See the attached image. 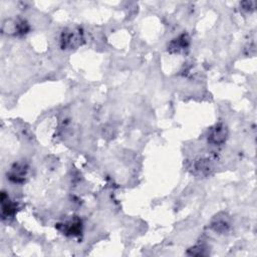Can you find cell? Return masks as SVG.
I'll return each mask as SVG.
<instances>
[{"label": "cell", "instance_id": "obj_1", "mask_svg": "<svg viewBox=\"0 0 257 257\" xmlns=\"http://www.w3.org/2000/svg\"><path fill=\"white\" fill-rule=\"evenodd\" d=\"M60 47L62 49H75L83 44L84 35L79 27L65 28L60 34Z\"/></svg>", "mask_w": 257, "mask_h": 257}, {"label": "cell", "instance_id": "obj_2", "mask_svg": "<svg viewBox=\"0 0 257 257\" xmlns=\"http://www.w3.org/2000/svg\"><path fill=\"white\" fill-rule=\"evenodd\" d=\"M56 227L59 231H61L66 236H73L74 237V236H78V235L81 234L82 222L78 217L73 216L70 219L66 220L65 222L57 224Z\"/></svg>", "mask_w": 257, "mask_h": 257}, {"label": "cell", "instance_id": "obj_3", "mask_svg": "<svg viewBox=\"0 0 257 257\" xmlns=\"http://www.w3.org/2000/svg\"><path fill=\"white\" fill-rule=\"evenodd\" d=\"M2 30L6 33H12L15 35H24L29 31V24L26 20L16 19V20H6L3 23Z\"/></svg>", "mask_w": 257, "mask_h": 257}, {"label": "cell", "instance_id": "obj_4", "mask_svg": "<svg viewBox=\"0 0 257 257\" xmlns=\"http://www.w3.org/2000/svg\"><path fill=\"white\" fill-rule=\"evenodd\" d=\"M228 138L227 126L223 123H217L212 126L208 133V142L212 145H221Z\"/></svg>", "mask_w": 257, "mask_h": 257}, {"label": "cell", "instance_id": "obj_5", "mask_svg": "<svg viewBox=\"0 0 257 257\" xmlns=\"http://www.w3.org/2000/svg\"><path fill=\"white\" fill-rule=\"evenodd\" d=\"M28 174V166L25 163H15L7 173V178L12 183L21 184L25 182Z\"/></svg>", "mask_w": 257, "mask_h": 257}, {"label": "cell", "instance_id": "obj_6", "mask_svg": "<svg viewBox=\"0 0 257 257\" xmlns=\"http://www.w3.org/2000/svg\"><path fill=\"white\" fill-rule=\"evenodd\" d=\"M190 45V37L187 33H182L178 37L174 38L168 45V51L170 53H182L188 49Z\"/></svg>", "mask_w": 257, "mask_h": 257}, {"label": "cell", "instance_id": "obj_7", "mask_svg": "<svg viewBox=\"0 0 257 257\" xmlns=\"http://www.w3.org/2000/svg\"><path fill=\"white\" fill-rule=\"evenodd\" d=\"M193 169L197 176H207L213 170V160L211 158H201L195 162Z\"/></svg>", "mask_w": 257, "mask_h": 257}, {"label": "cell", "instance_id": "obj_8", "mask_svg": "<svg viewBox=\"0 0 257 257\" xmlns=\"http://www.w3.org/2000/svg\"><path fill=\"white\" fill-rule=\"evenodd\" d=\"M16 212V204L9 199V196L5 193H1V215L2 218L12 217Z\"/></svg>", "mask_w": 257, "mask_h": 257}, {"label": "cell", "instance_id": "obj_9", "mask_svg": "<svg viewBox=\"0 0 257 257\" xmlns=\"http://www.w3.org/2000/svg\"><path fill=\"white\" fill-rule=\"evenodd\" d=\"M212 228L219 233H224L229 228V223L225 219H216L212 223Z\"/></svg>", "mask_w": 257, "mask_h": 257}]
</instances>
